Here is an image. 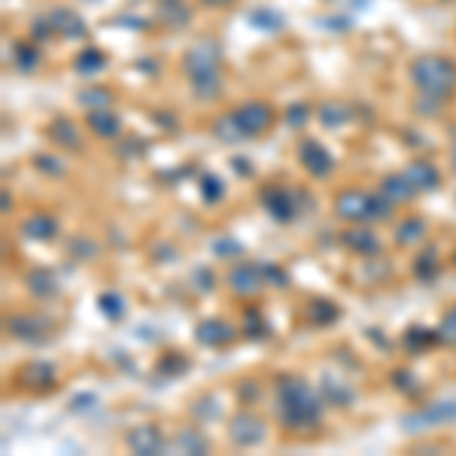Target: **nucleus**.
<instances>
[{"label": "nucleus", "instance_id": "obj_13", "mask_svg": "<svg viewBox=\"0 0 456 456\" xmlns=\"http://www.w3.org/2000/svg\"><path fill=\"white\" fill-rule=\"evenodd\" d=\"M125 447L137 456H156V453H165L167 451V441L161 436V429L156 423H141L134 429H128L125 436Z\"/></svg>", "mask_w": 456, "mask_h": 456}, {"label": "nucleus", "instance_id": "obj_59", "mask_svg": "<svg viewBox=\"0 0 456 456\" xmlns=\"http://www.w3.org/2000/svg\"><path fill=\"white\" fill-rule=\"evenodd\" d=\"M453 265H456V253H453Z\"/></svg>", "mask_w": 456, "mask_h": 456}, {"label": "nucleus", "instance_id": "obj_55", "mask_svg": "<svg viewBox=\"0 0 456 456\" xmlns=\"http://www.w3.org/2000/svg\"><path fill=\"white\" fill-rule=\"evenodd\" d=\"M0 201H4V213H12V198H10V189H4V198H0Z\"/></svg>", "mask_w": 456, "mask_h": 456}, {"label": "nucleus", "instance_id": "obj_5", "mask_svg": "<svg viewBox=\"0 0 456 456\" xmlns=\"http://www.w3.org/2000/svg\"><path fill=\"white\" fill-rule=\"evenodd\" d=\"M259 201H262L265 213L281 225L296 223L301 213H311V208H314V198L307 195L305 189H286V186H277V183L262 189Z\"/></svg>", "mask_w": 456, "mask_h": 456}, {"label": "nucleus", "instance_id": "obj_22", "mask_svg": "<svg viewBox=\"0 0 456 456\" xmlns=\"http://www.w3.org/2000/svg\"><path fill=\"white\" fill-rule=\"evenodd\" d=\"M49 19H53V25H55V34H61L64 40H86L88 37L86 19L77 16L68 6H58V10L49 12Z\"/></svg>", "mask_w": 456, "mask_h": 456}, {"label": "nucleus", "instance_id": "obj_42", "mask_svg": "<svg viewBox=\"0 0 456 456\" xmlns=\"http://www.w3.org/2000/svg\"><path fill=\"white\" fill-rule=\"evenodd\" d=\"M189 411H192V417L198 423H213L219 417V404H216L213 395H201V399H195Z\"/></svg>", "mask_w": 456, "mask_h": 456}, {"label": "nucleus", "instance_id": "obj_46", "mask_svg": "<svg viewBox=\"0 0 456 456\" xmlns=\"http://www.w3.org/2000/svg\"><path fill=\"white\" fill-rule=\"evenodd\" d=\"M307 119H311V107L307 104H289L283 110V122L289 125V128H305Z\"/></svg>", "mask_w": 456, "mask_h": 456}, {"label": "nucleus", "instance_id": "obj_16", "mask_svg": "<svg viewBox=\"0 0 456 456\" xmlns=\"http://www.w3.org/2000/svg\"><path fill=\"white\" fill-rule=\"evenodd\" d=\"M19 234L25 240H40V244H49V240H55L58 234H61V223H58L53 213L37 210V213H31V216L21 219Z\"/></svg>", "mask_w": 456, "mask_h": 456}, {"label": "nucleus", "instance_id": "obj_2", "mask_svg": "<svg viewBox=\"0 0 456 456\" xmlns=\"http://www.w3.org/2000/svg\"><path fill=\"white\" fill-rule=\"evenodd\" d=\"M223 49L216 40L201 37L183 55V73H186L192 94L198 101H216L223 94Z\"/></svg>", "mask_w": 456, "mask_h": 456}, {"label": "nucleus", "instance_id": "obj_28", "mask_svg": "<svg viewBox=\"0 0 456 456\" xmlns=\"http://www.w3.org/2000/svg\"><path fill=\"white\" fill-rule=\"evenodd\" d=\"M189 369H192V359H189L186 353H180V350L161 353L159 362H156V374H159V378H165V380L183 378V374H186Z\"/></svg>", "mask_w": 456, "mask_h": 456}, {"label": "nucleus", "instance_id": "obj_27", "mask_svg": "<svg viewBox=\"0 0 456 456\" xmlns=\"http://www.w3.org/2000/svg\"><path fill=\"white\" fill-rule=\"evenodd\" d=\"M110 64V58L104 49L98 46H86L83 53L73 58V70L79 73V77H98V73H104Z\"/></svg>", "mask_w": 456, "mask_h": 456}, {"label": "nucleus", "instance_id": "obj_32", "mask_svg": "<svg viewBox=\"0 0 456 456\" xmlns=\"http://www.w3.org/2000/svg\"><path fill=\"white\" fill-rule=\"evenodd\" d=\"M249 25L256 31H268V34H277L286 28V19L281 10H271V6H259V10L249 12Z\"/></svg>", "mask_w": 456, "mask_h": 456}, {"label": "nucleus", "instance_id": "obj_58", "mask_svg": "<svg viewBox=\"0 0 456 456\" xmlns=\"http://www.w3.org/2000/svg\"><path fill=\"white\" fill-rule=\"evenodd\" d=\"M159 4H176V0H159Z\"/></svg>", "mask_w": 456, "mask_h": 456}, {"label": "nucleus", "instance_id": "obj_1", "mask_svg": "<svg viewBox=\"0 0 456 456\" xmlns=\"http://www.w3.org/2000/svg\"><path fill=\"white\" fill-rule=\"evenodd\" d=\"M322 411H326V402L305 378H292V374L277 378V417L286 429H314L322 423Z\"/></svg>", "mask_w": 456, "mask_h": 456}, {"label": "nucleus", "instance_id": "obj_7", "mask_svg": "<svg viewBox=\"0 0 456 456\" xmlns=\"http://www.w3.org/2000/svg\"><path fill=\"white\" fill-rule=\"evenodd\" d=\"M12 380H16V387L21 393L46 395L58 387V371H55V365L43 362V359H31V362H25L12 374Z\"/></svg>", "mask_w": 456, "mask_h": 456}, {"label": "nucleus", "instance_id": "obj_53", "mask_svg": "<svg viewBox=\"0 0 456 456\" xmlns=\"http://www.w3.org/2000/svg\"><path fill=\"white\" fill-rule=\"evenodd\" d=\"M94 402H98V399H94L92 393H88V395H77V399L70 402V411H73V414H79V411H88V408H94Z\"/></svg>", "mask_w": 456, "mask_h": 456}, {"label": "nucleus", "instance_id": "obj_44", "mask_svg": "<svg viewBox=\"0 0 456 456\" xmlns=\"http://www.w3.org/2000/svg\"><path fill=\"white\" fill-rule=\"evenodd\" d=\"M438 341L456 347V305L447 307L444 316H441V322H438Z\"/></svg>", "mask_w": 456, "mask_h": 456}, {"label": "nucleus", "instance_id": "obj_25", "mask_svg": "<svg viewBox=\"0 0 456 456\" xmlns=\"http://www.w3.org/2000/svg\"><path fill=\"white\" fill-rule=\"evenodd\" d=\"M305 320L311 322L316 329H329L335 326L338 320H341V307L335 305V301L329 298H311L305 307Z\"/></svg>", "mask_w": 456, "mask_h": 456}, {"label": "nucleus", "instance_id": "obj_56", "mask_svg": "<svg viewBox=\"0 0 456 456\" xmlns=\"http://www.w3.org/2000/svg\"><path fill=\"white\" fill-rule=\"evenodd\" d=\"M204 6H228V4H234V0H201Z\"/></svg>", "mask_w": 456, "mask_h": 456}, {"label": "nucleus", "instance_id": "obj_21", "mask_svg": "<svg viewBox=\"0 0 456 456\" xmlns=\"http://www.w3.org/2000/svg\"><path fill=\"white\" fill-rule=\"evenodd\" d=\"M404 176L414 183L417 192H436L441 186V171L436 167V161H429V159L411 161V165L404 167Z\"/></svg>", "mask_w": 456, "mask_h": 456}, {"label": "nucleus", "instance_id": "obj_12", "mask_svg": "<svg viewBox=\"0 0 456 456\" xmlns=\"http://www.w3.org/2000/svg\"><path fill=\"white\" fill-rule=\"evenodd\" d=\"M234 338H238V329L228 320H223V316H208V320H201L195 326V341L208 350H223Z\"/></svg>", "mask_w": 456, "mask_h": 456}, {"label": "nucleus", "instance_id": "obj_18", "mask_svg": "<svg viewBox=\"0 0 456 456\" xmlns=\"http://www.w3.org/2000/svg\"><path fill=\"white\" fill-rule=\"evenodd\" d=\"M86 128L92 131L98 141H119L122 119H119V113H113V107L86 110Z\"/></svg>", "mask_w": 456, "mask_h": 456}, {"label": "nucleus", "instance_id": "obj_15", "mask_svg": "<svg viewBox=\"0 0 456 456\" xmlns=\"http://www.w3.org/2000/svg\"><path fill=\"white\" fill-rule=\"evenodd\" d=\"M46 137L55 146H61L64 152H83V146H86L83 128L73 119H68V116H55V119L46 125Z\"/></svg>", "mask_w": 456, "mask_h": 456}, {"label": "nucleus", "instance_id": "obj_52", "mask_svg": "<svg viewBox=\"0 0 456 456\" xmlns=\"http://www.w3.org/2000/svg\"><path fill=\"white\" fill-rule=\"evenodd\" d=\"M441 104H444V101H438V98H426V94H420V98H417V104H414V110H417V113H420V116H438Z\"/></svg>", "mask_w": 456, "mask_h": 456}, {"label": "nucleus", "instance_id": "obj_45", "mask_svg": "<svg viewBox=\"0 0 456 456\" xmlns=\"http://www.w3.org/2000/svg\"><path fill=\"white\" fill-rule=\"evenodd\" d=\"M262 274H265V286H274V289H286L289 286V274L274 262H262Z\"/></svg>", "mask_w": 456, "mask_h": 456}, {"label": "nucleus", "instance_id": "obj_48", "mask_svg": "<svg viewBox=\"0 0 456 456\" xmlns=\"http://www.w3.org/2000/svg\"><path fill=\"white\" fill-rule=\"evenodd\" d=\"M213 253H216L219 259H232V256L244 253V247H240L234 238H216V240H213Z\"/></svg>", "mask_w": 456, "mask_h": 456}, {"label": "nucleus", "instance_id": "obj_24", "mask_svg": "<svg viewBox=\"0 0 456 456\" xmlns=\"http://www.w3.org/2000/svg\"><path fill=\"white\" fill-rule=\"evenodd\" d=\"M25 289L31 292L34 298L46 301V298H55L61 286H58V277L49 268H31L25 274Z\"/></svg>", "mask_w": 456, "mask_h": 456}, {"label": "nucleus", "instance_id": "obj_39", "mask_svg": "<svg viewBox=\"0 0 456 456\" xmlns=\"http://www.w3.org/2000/svg\"><path fill=\"white\" fill-rule=\"evenodd\" d=\"M189 19H192V10H189L183 0H176V4H161L159 21H165L167 28H183V25H189Z\"/></svg>", "mask_w": 456, "mask_h": 456}, {"label": "nucleus", "instance_id": "obj_4", "mask_svg": "<svg viewBox=\"0 0 456 456\" xmlns=\"http://www.w3.org/2000/svg\"><path fill=\"white\" fill-rule=\"evenodd\" d=\"M335 216L344 219V223L356 225V223H384V219H393L395 204L384 195L365 192V189H344V192L335 195Z\"/></svg>", "mask_w": 456, "mask_h": 456}, {"label": "nucleus", "instance_id": "obj_40", "mask_svg": "<svg viewBox=\"0 0 456 456\" xmlns=\"http://www.w3.org/2000/svg\"><path fill=\"white\" fill-rule=\"evenodd\" d=\"M389 380H393V387L399 389L402 395H408V399L420 395V389H423V384H420V380H417L408 369H395L393 374H389Z\"/></svg>", "mask_w": 456, "mask_h": 456}, {"label": "nucleus", "instance_id": "obj_3", "mask_svg": "<svg viewBox=\"0 0 456 456\" xmlns=\"http://www.w3.org/2000/svg\"><path fill=\"white\" fill-rule=\"evenodd\" d=\"M408 77L414 83L417 94L447 101L456 92V61L444 55H420L411 61Z\"/></svg>", "mask_w": 456, "mask_h": 456}, {"label": "nucleus", "instance_id": "obj_41", "mask_svg": "<svg viewBox=\"0 0 456 456\" xmlns=\"http://www.w3.org/2000/svg\"><path fill=\"white\" fill-rule=\"evenodd\" d=\"M34 171L46 174V176H64L68 174V167H64V161L58 156H49V152H37V156L31 159Z\"/></svg>", "mask_w": 456, "mask_h": 456}, {"label": "nucleus", "instance_id": "obj_33", "mask_svg": "<svg viewBox=\"0 0 456 456\" xmlns=\"http://www.w3.org/2000/svg\"><path fill=\"white\" fill-rule=\"evenodd\" d=\"M411 271H414V277L420 283H436L441 274V262H438L436 249H426V253L417 256L414 265H411Z\"/></svg>", "mask_w": 456, "mask_h": 456}, {"label": "nucleus", "instance_id": "obj_50", "mask_svg": "<svg viewBox=\"0 0 456 456\" xmlns=\"http://www.w3.org/2000/svg\"><path fill=\"white\" fill-rule=\"evenodd\" d=\"M192 281H195L198 292H213V286H216V274H213L210 268H195Z\"/></svg>", "mask_w": 456, "mask_h": 456}, {"label": "nucleus", "instance_id": "obj_37", "mask_svg": "<svg viewBox=\"0 0 456 456\" xmlns=\"http://www.w3.org/2000/svg\"><path fill=\"white\" fill-rule=\"evenodd\" d=\"M198 192H201V201L213 208L225 198V183L216 174H201L198 176Z\"/></svg>", "mask_w": 456, "mask_h": 456}, {"label": "nucleus", "instance_id": "obj_26", "mask_svg": "<svg viewBox=\"0 0 456 456\" xmlns=\"http://www.w3.org/2000/svg\"><path fill=\"white\" fill-rule=\"evenodd\" d=\"M426 232H429V223L423 216H402L393 228V240L399 247H414L426 238Z\"/></svg>", "mask_w": 456, "mask_h": 456}, {"label": "nucleus", "instance_id": "obj_43", "mask_svg": "<svg viewBox=\"0 0 456 456\" xmlns=\"http://www.w3.org/2000/svg\"><path fill=\"white\" fill-rule=\"evenodd\" d=\"M94 256H98V244H94L92 238L79 234V238H73V240H70V259H77V262H92Z\"/></svg>", "mask_w": 456, "mask_h": 456}, {"label": "nucleus", "instance_id": "obj_30", "mask_svg": "<svg viewBox=\"0 0 456 456\" xmlns=\"http://www.w3.org/2000/svg\"><path fill=\"white\" fill-rule=\"evenodd\" d=\"M43 55H40V46L28 37V40H19L16 46H12V64H16V70L21 73H31L40 68Z\"/></svg>", "mask_w": 456, "mask_h": 456}, {"label": "nucleus", "instance_id": "obj_54", "mask_svg": "<svg viewBox=\"0 0 456 456\" xmlns=\"http://www.w3.org/2000/svg\"><path fill=\"white\" fill-rule=\"evenodd\" d=\"M234 161V167H238V174H249V165H247V159H232Z\"/></svg>", "mask_w": 456, "mask_h": 456}, {"label": "nucleus", "instance_id": "obj_20", "mask_svg": "<svg viewBox=\"0 0 456 456\" xmlns=\"http://www.w3.org/2000/svg\"><path fill=\"white\" fill-rule=\"evenodd\" d=\"M378 192L384 195V198H389V201H393L395 208H399V204H411L417 195H420V192L414 189V183H411L408 176H404V171H399V174H387L384 180L378 183Z\"/></svg>", "mask_w": 456, "mask_h": 456}, {"label": "nucleus", "instance_id": "obj_35", "mask_svg": "<svg viewBox=\"0 0 456 456\" xmlns=\"http://www.w3.org/2000/svg\"><path fill=\"white\" fill-rule=\"evenodd\" d=\"M98 311L104 320L110 322H119L125 314H128V305H125V298L119 296V292H113V289H104L98 296Z\"/></svg>", "mask_w": 456, "mask_h": 456}, {"label": "nucleus", "instance_id": "obj_47", "mask_svg": "<svg viewBox=\"0 0 456 456\" xmlns=\"http://www.w3.org/2000/svg\"><path fill=\"white\" fill-rule=\"evenodd\" d=\"M53 37H55V25L49 16H40V19L31 21V40L34 43H46V40H53Z\"/></svg>", "mask_w": 456, "mask_h": 456}, {"label": "nucleus", "instance_id": "obj_36", "mask_svg": "<svg viewBox=\"0 0 456 456\" xmlns=\"http://www.w3.org/2000/svg\"><path fill=\"white\" fill-rule=\"evenodd\" d=\"M240 332H244V338H249V341H262V338H268V322H265V316L256 305L244 307V326H240Z\"/></svg>", "mask_w": 456, "mask_h": 456}, {"label": "nucleus", "instance_id": "obj_51", "mask_svg": "<svg viewBox=\"0 0 456 456\" xmlns=\"http://www.w3.org/2000/svg\"><path fill=\"white\" fill-rule=\"evenodd\" d=\"M259 399V384L256 380H240L238 384V402L240 404H253Z\"/></svg>", "mask_w": 456, "mask_h": 456}, {"label": "nucleus", "instance_id": "obj_6", "mask_svg": "<svg viewBox=\"0 0 456 456\" xmlns=\"http://www.w3.org/2000/svg\"><path fill=\"white\" fill-rule=\"evenodd\" d=\"M453 423H456V399L429 402V404H423V408H417V411H411V414H404L402 420H399L402 429L411 432V436L432 429V426H453Z\"/></svg>", "mask_w": 456, "mask_h": 456}, {"label": "nucleus", "instance_id": "obj_34", "mask_svg": "<svg viewBox=\"0 0 456 456\" xmlns=\"http://www.w3.org/2000/svg\"><path fill=\"white\" fill-rule=\"evenodd\" d=\"M350 119H353V107H347V104L329 101V104L320 107V122H322V128H329V131L344 128V125H347Z\"/></svg>", "mask_w": 456, "mask_h": 456}, {"label": "nucleus", "instance_id": "obj_57", "mask_svg": "<svg viewBox=\"0 0 456 456\" xmlns=\"http://www.w3.org/2000/svg\"><path fill=\"white\" fill-rule=\"evenodd\" d=\"M451 161H453V167H456V143H453V150H451Z\"/></svg>", "mask_w": 456, "mask_h": 456}, {"label": "nucleus", "instance_id": "obj_8", "mask_svg": "<svg viewBox=\"0 0 456 456\" xmlns=\"http://www.w3.org/2000/svg\"><path fill=\"white\" fill-rule=\"evenodd\" d=\"M232 113H234V119H238L240 128H244L247 141H253V137H262L265 131L274 125V119H277L274 107L265 104V101H244V104L234 107Z\"/></svg>", "mask_w": 456, "mask_h": 456}, {"label": "nucleus", "instance_id": "obj_23", "mask_svg": "<svg viewBox=\"0 0 456 456\" xmlns=\"http://www.w3.org/2000/svg\"><path fill=\"white\" fill-rule=\"evenodd\" d=\"M167 451H180V453H189V456H201V453L210 451V441L204 438L201 429H195V426H186V429H180L171 441H167Z\"/></svg>", "mask_w": 456, "mask_h": 456}, {"label": "nucleus", "instance_id": "obj_9", "mask_svg": "<svg viewBox=\"0 0 456 456\" xmlns=\"http://www.w3.org/2000/svg\"><path fill=\"white\" fill-rule=\"evenodd\" d=\"M228 441H232L234 447H256L265 441V420L262 417H256L253 411H238V414H232V420H228Z\"/></svg>", "mask_w": 456, "mask_h": 456}, {"label": "nucleus", "instance_id": "obj_11", "mask_svg": "<svg viewBox=\"0 0 456 456\" xmlns=\"http://www.w3.org/2000/svg\"><path fill=\"white\" fill-rule=\"evenodd\" d=\"M6 332L16 338V341L43 344L49 338V332H53V322L37 314H12V316H6Z\"/></svg>", "mask_w": 456, "mask_h": 456}, {"label": "nucleus", "instance_id": "obj_49", "mask_svg": "<svg viewBox=\"0 0 456 456\" xmlns=\"http://www.w3.org/2000/svg\"><path fill=\"white\" fill-rule=\"evenodd\" d=\"M122 141V137H119ZM146 152V141H122V146H119V159H125V161H134V159H141Z\"/></svg>", "mask_w": 456, "mask_h": 456}, {"label": "nucleus", "instance_id": "obj_19", "mask_svg": "<svg viewBox=\"0 0 456 456\" xmlns=\"http://www.w3.org/2000/svg\"><path fill=\"white\" fill-rule=\"evenodd\" d=\"M320 395L329 408H350L356 402V389H353L347 380L335 378V374H322L320 380Z\"/></svg>", "mask_w": 456, "mask_h": 456}, {"label": "nucleus", "instance_id": "obj_38", "mask_svg": "<svg viewBox=\"0 0 456 456\" xmlns=\"http://www.w3.org/2000/svg\"><path fill=\"white\" fill-rule=\"evenodd\" d=\"M77 104L86 110H98V107H113V92L107 86H92L86 92L77 94Z\"/></svg>", "mask_w": 456, "mask_h": 456}, {"label": "nucleus", "instance_id": "obj_29", "mask_svg": "<svg viewBox=\"0 0 456 456\" xmlns=\"http://www.w3.org/2000/svg\"><path fill=\"white\" fill-rule=\"evenodd\" d=\"M438 341V329H426V326H411V329H404V335H402V347L408 350V353H426V350H432Z\"/></svg>", "mask_w": 456, "mask_h": 456}, {"label": "nucleus", "instance_id": "obj_10", "mask_svg": "<svg viewBox=\"0 0 456 456\" xmlns=\"http://www.w3.org/2000/svg\"><path fill=\"white\" fill-rule=\"evenodd\" d=\"M225 286L232 289V296H238V298H253V296H259V289L265 286L262 262H238V265H234V268L225 274Z\"/></svg>", "mask_w": 456, "mask_h": 456}, {"label": "nucleus", "instance_id": "obj_17", "mask_svg": "<svg viewBox=\"0 0 456 456\" xmlns=\"http://www.w3.org/2000/svg\"><path fill=\"white\" fill-rule=\"evenodd\" d=\"M341 244L347 247L353 256H362V259L380 256V238L365 223H356V225H350L347 232H341Z\"/></svg>", "mask_w": 456, "mask_h": 456}, {"label": "nucleus", "instance_id": "obj_14", "mask_svg": "<svg viewBox=\"0 0 456 456\" xmlns=\"http://www.w3.org/2000/svg\"><path fill=\"white\" fill-rule=\"evenodd\" d=\"M298 161L307 174L316 176V180H322V176H329L335 171V156L320 141H314V137L298 143Z\"/></svg>", "mask_w": 456, "mask_h": 456}, {"label": "nucleus", "instance_id": "obj_31", "mask_svg": "<svg viewBox=\"0 0 456 456\" xmlns=\"http://www.w3.org/2000/svg\"><path fill=\"white\" fill-rule=\"evenodd\" d=\"M213 137H216L219 143H228V146L244 143V141H247L244 128H240V125H238V119H234L232 110H228V113H223L216 122H213Z\"/></svg>", "mask_w": 456, "mask_h": 456}]
</instances>
